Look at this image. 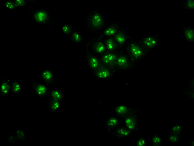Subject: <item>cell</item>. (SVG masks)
<instances>
[{
	"instance_id": "cell-1",
	"label": "cell",
	"mask_w": 194,
	"mask_h": 146,
	"mask_svg": "<svg viewBox=\"0 0 194 146\" xmlns=\"http://www.w3.org/2000/svg\"><path fill=\"white\" fill-rule=\"evenodd\" d=\"M86 31L89 33H97L106 27L105 17L98 8L90 10L86 17Z\"/></svg>"
},
{
	"instance_id": "cell-2",
	"label": "cell",
	"mask_w": 194,
	"mask_h": 146,
	"mask_svg": "<svg viewBox=\"0 0 194 146\" xmlns=\"http://www.w3.org/2000/svg\"><path fill=\"white\" fill-rule=\"evenodd\" d=\"M124 49L131 59L137 63L144 59L149 53L137 40L134 39L132 37Z\"/></svg>"
},
{
	"instance_id": "cell-3",
	"label": "cell",
	"mask_w": 194,
	"mask_h": 146,
	"mask_svg": "<svg viewBox=\"0 0 194 146\" xmlns=\"http://www.w3.org/2000/svg\"><path fill=\"white\" fill-rule=\"evenodd\" d=\"M137 64L131 59L124 49L118 52L116 61V71H129L135 68Z\"/></svg>"
},
{
	"instance_id": "cell-4",
	"label": "cell",
	"mask_w": 194,
	"mask_h": 146,
	"mask_svg": "<svg viewBox=\"0 0 194 146\" xmlns=\"http://www.w3.org/2000/svg\"><path fill=\"white\" fill-rule=\"evenodd\" d=\"M28 12L34 22L38 24H52L50 13L46 9L28 8Z\"/></svg>"
},
{
	"instance_id": "cell-5",
	"label": "cell",
	"mask_w": 194,
	"mask_h": 146,
	"mask_svg": "<svg viewBox=\"0 0 194 146\" xmlns=\"http://www.w3.org/2000/svg\"><path fill=\"white\" fill-rule=\"evenodd\" d=\"M118 116L120 119L121 127L132 131L136 132L138 131V118L137 112H134Z\"/></svg>"
},
{
	"instance_id": "cell-6",
	"label": "cell",
	"mask_w": 194,
	"mask_h": 146,
	"mask_svg": "<svg viewBox=\"0 0 194 146\" xmlns=\"http://www.w3.org/2000/svg\"><path fill=\"white\" fill-rule=\"evenodd\" d=\"M104 39L98 35L90 39L86 44V47L94 54L100 56L105 53Z\"/></svg>"
},
{
	"instance_id": "cell-7",
	"label": "cell",
	"mask_w": 194,
	"mask_h": 146,
	"mask_svg": "<svg viewBox=\"0 0 194 146\" xmlns=\"http://www.w3.org/2000/svg\"><path fill=\"white\" fill-rule=\"evenodd\" d=\"M159 36V34H155L143 37L137 41L150 53L158 46Z\"/></svg>"
},
{
	"instance_id": "cell-8",
	"label": "cell",
	"mask_w": 194,
	"mask_h": 146,
	"mask_svg": "<svg viewBox=\"0 0 194 146\" xmlns=\"http://www.w3.org/2000/svg\"><path fill=\"white\" fill-rule=\"evenodd\" d=\"M118 52L114 53H105L101 55L100 57V65L116 71V61Z\"/></svg>"
},
{
	"instance_id": "cell-9",
	"label": "cell",
	"mask_w": 194,
	"mask_h": 146,
	"mask_svg": "<svg viewBox=\"0 0 194 146\" xmlns=\"http://www.w3.org/2000/svg\"><path fill=\"white\" fill-rule=\"evenodd\" d=\"M85 51L87 64L93 74L100 65V56L94 54L86 47Z\"/></svg>"
},
{
	"instance_id": "cell-10",
	"label": "cell",
	"mask_w": 194,
	"mask_h": 146,
	"mask_svg": "<svg viewBox=\"0 0 194 146\" xmlns=\"http://www.w3.org/2000/svg\"><path fill=\"white\" fill-rule=\"evenodd\" d=\"M131 37L127 33L125 28L120 27L116 35L113 37L119 50L124 49Z\"/></svg>"
},
{
	"instance_id": "cell-11",
	"label": "cell",
	"mask_w": 194,
	"mask_h": 146,
	"mask_svg": "<svg viewBox=\"0 0 194 146\" xmlns=\"http://www.w3.org/2000/svg\"><path fill=\"white\" fill-rule=\"evenodd\" d=\"M31 82L32 89L38 97L43 99L49 95L50 90L47 84H42L34 79L31 80Z\"/></svg>"
},
{
	"instance_id": "cell-12",
	"label": "cell",
	"mask_w": 194,
	"mask_h": 146,
	"mask_svg": "<svg viewBox=\"0 0 194 146\" xmlns=\"http://www.w3.org/2000/svg\"><path fill=\"white\" fill-rule=\"evenodd\" d=\"M116 71L100 65L93 74L96 78L101 79H107L113 78Z\"/></svg>"
},
{
	"instance_id": "cell-13",
	"label": "cell",
	"mask_w": 194,
	"mask_h": 146,
	"mask_svg": "<svg viewBox=\"0 0 194 146\" xmlns=\"http://www.w3.org/2000/svg\"><path fill=\"white\" fill-rule=\"evenodd\" d=\"M121 121L120 117L117 115H112L106 120L104 127L108 133L113 130L121 126Z\"/></svg>"
},
{
	"instance_id": "cell-14",
	"label": "cell",
	"mask_w": 194,
	"mask_h": 146,
	"mask_svg": "<svg viewBox=\"0 0 194 146\" xmlns=\"http://www.w3.org/2000/svg\"><path fill=\"white\" fill-rule=\"evenodd\" d=\"M120 27L119 22L117 21L112 22L109 26H106L104 29L102 33L99 35L103 39L113 37Z\"/></svg>"
},
{
	"instance_id": "cell-15",
	"label": "cell",
	"mask_w": 194,
	"mask_h": 146,
	"mask_svg": "<svg viewBox=\"0 0 194 146\" xmlns=\"http://www.w3.org/2000/svg\"><path fill=\"white\" fill-rule=\"evenodd\" d=\"M39 77L44 83L57 87V83L56 82L53 72L48 70H44L39 73Z\"/></svg>"
},
{
	"instance_id": "cell-16",
	"label": "cell",
	"mask_w": 194,
	"mask_h": 146,
	"mask_svg": "<svg viewBox=\"0 0 194 146\" xmlns=\"http://www.w3.org/2000/svg\"><path fill=\"white\" fill-rule=\"evenodd\" d=\"M113 110L116 114L118 116L134 112L142 113V111L139 108L129 107L127 106L120 104L115 106Z\"/></svg>"
},
{
	"instance_id": "cell-17",
	"label": "cell",
	"mask_w": 194,
	"mask_h": 146,
	"mask_svg": "<svg viewBox=\"0 0 194 146\" xmlns=\"http://www.w3.org/2000/svg\"><path fill=\"white\" fill-rule=\"evenodd\" d=\"M105 51L106 53H116L119 51L117 44L113 37L104 39Z\"/></svg>"
},
{
	"instance_id": "cell-18",
	"label": "cell",
	"mask_w": 194,
	"mask_h": 146,
	"mask_svg": "<svg viewBox=\"0 0 194 146\" xmlns=\"http://www.w3.org/2000/svg\"><path fill=\"white\" fill-rule=\"evenodd\" d=\"M132 132V131L121 126L113 130L108 134L119 138H121L130 136Z\"/></svg>"
},
{
	"instance_id": "cell-19",
	"label": "cell",
	"mask_w": 194,
	"mask_h": 146,
	"mask_svg": "<svg viewBox=\"0 0 194 146\" xmlns=\"http://www.w3.org/2000/svg\"><path fill=\"white\" fill-rule=\"evenodd\" d=\"M10 89V79L8 78H3L0 84L1 96L3 98H7L11 92Z\"/></svg>"
},
{
	"instance_id": "cell-20",
	"label": "cell",
	"mask_w": 194,
	"mask_h": 146,
	"mask_svg": "<svg viewBox=\"0 0 194 146\" xmlns=\"http://www.w3.org/2000/svg\"><path fill=\"white\" fill-rule=\"evenodd\" d=\"M182 31L186 41L190 42H194L193 27L188 25H183Z\"/></svg>"
},
{
	"instance_id": "cell-21",
	"label": "cell",
	"mask_w": 194,
	"mask_h": 146,
	"mask_svg": "<svg viewBox=\"0 0 194 146\" xmlns=\"http://www.w3.org/2000/svg\"><path fill=\"white\" fill-rule=\"evenodd\" d=\"M49 95L50 99L57 101L61 102L64 100L65 95L62 91L59 89H54L50 90Z\"/></svg>"
},
{
	"instance_id": "cell-22",
	"label": "cell",
	"mask_w": 194,
	"mask_h": 146,
	"mask_svg": "<svg viewBox=\"0 0 194 146\" xmlns=\"http://www.w3.org/2000/svg\"><path fill=\"white\" fill-rule=\"evenodd\" d=\"M11 92L15 95H19L21 92V84L16 79L11 81Z\"/></svg>"
},
{
	"instance_id": "cell-23",
	"label": "cell",
	"mask_w": 194,
	"mask_h": 146,
	"mask_svg": "<svg viewBox=\"0 0 194 146\" xmlns=\"http://www.w3.org/2000/svg\"><path fill=\"white\" fill-rule=\"evenodd\" d=\"M69 36L71 41L76 44L81 43L83 39V36L76 30H73Z\"/></svg>"
},
{
	"instance_id": "cell-24",
	"label": "cell",
	"mask_w": 194,
	"mask_h": 146,
	"mask_svg": "<svg viewBox=\"0 0 194 146\" xmlns=\"http://www.w3.org/2000/svg\"><path fill=\"white\" fill-rule=\"evenodd\" d=\"M182 93L193 99V78L189 80L185 91H183Z\"/></svg>"
},
{
	"instance_id": "cell-25",
	"label": "cell",
	"mask_w": 194,
	"mask_h": 146,
	"mask_svg": "<svg viewBox=\"0 0 194 146\" xmlns=\"http://www.w3.org/2000/svg\"><path fill=\"white\" fill-rule=\"evenodd\" d=\"M62 33L65 35L70 36L73 30V26L69 23H64L61 27Z\"/></svg>"
},
{
	"instance_id": "cell-26",
	"label": "cell",
	"mask_w": 194,
	"mask_h": 146,
	"mask_svg": "<svg viewBox=\"0 0 194 146\" xmlns=\"http://www.w3.org/2000/svg\"><path fill=\"white\" fill-rule=\"evenodd\" d=\"M48 102L49 107L53 113L55 112L58 110L61 106V102L57 101L50 99Z\"/></svg>"
},
{
	"instance_id": "cell-27",
	"label": "cell",
	"mask_w": 194,
	"mask_h": 146,
	"mask_svg": "<svg viewBox=\"0 0 194 146\" xmlns=\"http://www.w3.org/2000/svg\"><path fill=\"white\" fill-rule=\"evenodd\" d=\"M162 139L157 134L154 133L150 139V143L153 146L162 145Z\"/></svg>"
},
{
	"instance_id": "cell-28",
	"label": "cell",
	"mask_w": 194,
	"mask_h": 146,
	"mask_svg": "<svg viewBox=\"0 0 194 146\" xmlns=\"http://www.w3.org/2000/svg\"><path fill=\"white\" fill-rule=\"evenodd\" d=\"M182 131L181 125L180 123L173 124L170 129V133L180 135Z\"/></svg>"
},
{
	"instance_id": "cell-29",
	"label": "cell",
	"mask_w": 194,
	"mask_h": 146,
	"mask_svg": "<svg viewBox=\"0 0 194 146\" xmlns=\"http://www.w3.org/2000/svg\"><path fill=\"white\" fill-rule=\"evenodd\" d=\"M167 140L170 143H179L180 139V135L170 133L167 136Z\"/></svg>"
},
{
	"instance_id": "cell-30",
	"label": "cell",
	"mask_w": 194,
	"mask_h": 146,
	"mask_svg": "<svg viewBox=\"0 0 194 146\" xmlns=\"http://www.w3.org/2000/svg\"><path fill=\"white\" fill-rule=\"evenodd\" d=\"M182 6L189 10L194 11L193 1L185 0L182 2Z\"/></svg>"
},
{
	"instance_id": "cell-31",
	"label": "cell",
	"mask_w": 194,
	"mask_h": 146,
	"mask_svg": "<svg viewBox=\"0 0 194 146\" xmlns=\"http://www.w3.org/2000/svg\"><path fill=\"white\" fill-rule=\"evenodd\" d=\"M15 136L18 140L25 141L26 140L25 135L24 132L21 130L18 129L16 131Z\"/></svg>"
},
{
	"instance_id": "cell-32",
	"label": "cell",
	"mask_w": 194,
	"mask_h": 146,
	"mask_svg": "<svg viewBox=\"0 0 194 146\" xmlns=\"http://www.w3.org/2000/svg\"><path fill=\"white\" fill-rule=\"evenodd\" d=\"M136 146H147L146 143V139L142 135L139 137L136 142Z\"/></svg>"
},
{
	"instance_id": "cell-33",
	"label": "cell",
	"mask_w": 194,
	"mask_h": 146,
	"mask_svg": "<svg viewBox=\"0 0 194 146\" xmlns=\"http://www.w3.org/2000/svg\"><path fill=\"white\" fill-rule=\"evenodd\" d=\"M7 138L9 143L12 144H15L18 141V139L15 136H13L9 135L8 136Z\"/></svg>"
},
{
	"instance_id": "cell-34",
	"label": "cell",
	"mask_w": 194,
	"mask_h": 146,
	"mask_svg": "<svg viewBox=\"0 0 194 146\" xmlns=\"http://www.w3.org/2000/svg\"><path fill=\"white\" fill-rule=\"evenodd\" d=\"M17 7H24L27 4L26 0H14Z\"/></svg>"
},
{
	"instance_id": "cell-35",
	"label": "cell",
	"mask_w": 194,
	"mask_h": 146,
	"mask_svg": "<svg viewBox=\"0 0 194 146\" xmlns=\"http://www.w3.org/2000/svg\"><path fill=\"white\" fill-rule=\"evenodd\" d=\"M13 1L14 0H8L5 1L3 3V5L5 8L8 9V8L13 3Z\"/></svg>"
},
{
	"instance_id": "cell-36",
	"label": "cell",
	"mask_w": 194,
	"mask_h": 146,
	"mask_svg": "<svg viewBox=\"0 0 194 146\" xmlns=\"http://www.w3.org/2000/svg\"><path fill=\"white\" fill-rule=\"evenodd\" d=\"M188 145H189L193 146L194 145V139H189L188 141Z\"/></svg>"
}]
</instances>
